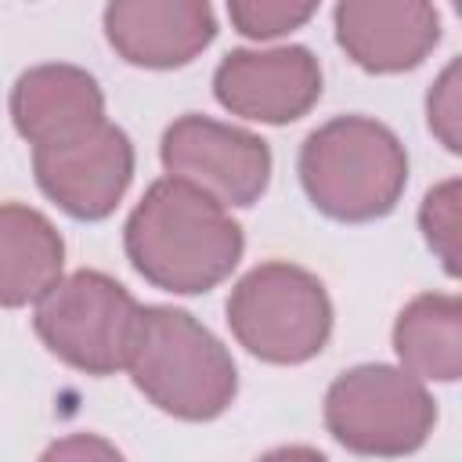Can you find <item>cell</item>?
<instances>
[{"instance_id":"8992f818","label":"cell","mask_w":462,"mask_h":462,"mask_svg":"<svg viewBox=\"0 0 462 462\" xmlns=\"http://www.w3.org/2000/svg\"><path fill=\"white\" fill-rule=\"evenodd\" d=\"M141 325V303L105 271H72L36 303L32 328L43 346L76 372L112 375L126 368Z\"/></svg>"},{"instance_id":"2e32d148","label":"cell","mask_w":462,"mask_h":462,"mask_svg":"<svg viewBox=\"0 0 462 462\" xmlns=\"http://www.w3.org/2000/svg\"><path fill=\"white\" fill-rule=\"evenodd\" d=\"M314 11L318 4H292V0L289 4L285 0H231L227 4V18L249 40H274L282 32H292Z\"/></svg>"},{"instance_id":"5bb4252c","label":"cell","mask_w":462,"mask_h":462,"mask_svg":"<svg viewBox=\"0 0 462 462\" xmlns=\"http://www.w3.org/2000/svg\"><path fill=\"white\" fill-rule=\"evenodd\" d=\"M393 350L408 375L455 383L462 375V300L451 292L411 296L393 321Z\"/></svg>"},{"instance_id":"9a60e30c","label":"cell","mask_w":462,"mask_h":462,"mask_svg":"<svg viewBox=\"0 0 462 462\" xmlns=\"http://www.w3.org/2000/svg\"><path fill=\"white\" fill-rule=\"evenodd\" d=\"M419 227H422L426 245L437 253L444 271L455 278L458 274V180L455 177L426 191L419 206Z\"/></svg>"},{"instance_id":"ba28073f","label":"cell","mask_w":462,"mask_h":462,"mask_svg":"<svg viewBox=\"0 0 462 462\" xmlns=\"http://www.w3.org/2000/svg\"><path fill=\"white\" fill-rule=\"evenodd\" d=\"M40 191L76 220H105L134 180V144L123 126L101 123L79 141L32 148Z\"/></svg>"},{"instance_id":"6da1fadb","label":"cell","mask_w":462,"mask_h":462,"mask_svg":"<svg viewBox=\"0 0 462 462\" xmlns=\"http://www.w3.org/2000/svg\"><path fill=\"white\" fill-rule=\"evenodd\" d=\"M123 245L144 282L195 296L231 278L245 235L217 199L177 177H159L126 217Z\"/></svg>"},{"instance_id":"4fadbf2b","label":"cell","mask_w":462,"mask_h":462,"mask_svg":"<svg viewBox=\"0 0 462 462\" xmlns=\"http://www.w3.org/2000/svg\"><path fill=\"white\" fill-rule=\"evenodd\" d=\"M65 267L61 231L32 206L0 202V307L40 303Z\"/></svg>"},{"instance_id":"d6986e66","label":"cell","mask_w":462,"mask_h":462,"mask_svg":"<svg viewBox=\"0 0 462 462\" xmlns=\"http://www.w3.org/2000/svg\"><path fill=\"white\" fill-rule=\"evenodd\" d=\"M256 462H328L318 448H307V444H285V448H274L267 455H260Z\"/></svg>"},{"instance_id":"ac0fdd59","label":"cell","mask_w":462,"mask_h":462,"mask_svg":"<svg viewBox=\"0 0 462 462\" xmlns=\"http://www.w3.org/2000/svg\"><path fill=\"white\" fill-rule=\"evenodd\" d=\"M40 462H126L123 451L97 433H69L43 448Z\"/></svg>"},{"instance_id":"30bf717a","label":"cell","mask_w":462,"mask_h":462,"mask_svg":"<svg viewBox=\"0 0 462 462\" xmlns=\"http://www.w3.org/2000/svg\"><path fill=\"white\" fill-rule=\"evenodd\" d=\"M332 18L336 43L375 76L408 72L440 43V14L426 0H343Z\"/></svg>"},{"instance_id":"7a4b0ae2","label":"cell","mask_w":462,"mask_h":462,"mask_svg":"<svg viewBox=\"0 0 462 462\" xmlns=\"http://www.w3.org/2000/svg\"><path fill=\"white\" fill-rule=\"evenodd\" d=\"M296 170L314 209L343 224L393 213L408 188V152L372 116H336L310 130Z\"/></svg>"},{"instance_id":"5b68a950","label":"cell","mask_w":462,"mask_h":462,"mask_svg":"<svg viewBox=\"0 0 462 462\" xmlns=\"http://www.w3.org/2000/svg\"><path fill=\"white\" fill-rule=\"evenodd\" d=\"M437 426V401L422 379L393 365H354L325 393V430L354 455L401 458Z\"/></svg>"},{"instance_id":"9c48e42d","label":"cell","mask_w":462,"mask_h":462,"mask_svg":"<svg viewBox=\"0 0 462 462\" xmlns=\"http://www.w3.org/2000/svg\"><path fill=\"white\" fill-rule=\"evenodd\" d=\"M213 94L231 116L271 126L296 123L321 97V65L300 43L271 51L238 47L217 65Z\"/></svg>"},{"instance_id":"7c38bea8","label":"cell","mask_w":462,"mask_h":462,"mask_svg":"<svg viewBox=\"0 0 462 462\" xmlns=\"http://www.w3.org/2000/svg\"><path fill=\"white\" fill-rule=\"evenodd\" d=\"M11 123L32 148H58L105 123V94L79 65H32L11 87Z\"/></svg>"},{"instance_id":"8fae6325","label":"cell","mask_w":462,"mask_h":462,"mask_svg":"<svg viewBox=\"0 0 462 462\" xmlns=\"http://www.w3.org/2000/svg\"><path fill=\"white\" fill-rule=\"evenodd\" d=\"M112 51L137 69H180L217 36L206 0H116L105 7Z\"/></svg>"},{"instance_id":"3957f363","label":"cell","mask_w":462,"mask_h":462,"mask_svg":"<svg viewBox=\"0 0 462 462\" xmlns=\"http://www.w3.org/2000/svg\"><path fill=\"white\" fill-rule=\"evenodd\" d=\"M126 372L159 411L184 422L224 415L238 393L231 350L180 307H141Z\"/></svg>"},{"instance_id":"277c9868","label":"cell","mask_w":462,"mask_h":462,"mask_svg":"<svg viewBox=\"0 0 462 462\" xmlns=\"http://www.w3.org/2000/svg\"><path fill=\"white\" fill-rule=\"evenodd\" d=\"M235 339L267 365H303L332 336V300L307 267L267 260L238 278L227 296Z\"/></svg>"},{"instance_id":"52a82bcc","label":"cell","mask_w":462,"mask_h":462,"mask_svg":"<svg viewBox=\"0 0 462 462\" xmlns=\"http://www.w3.org/2000/svg\"><path fill=\"white\" fill-rule=\"evenodd\" d=\"M159 159L170 177L206 191L224 209L253 206L271 184L267 141L199 112H188L162 130Z\"/></svg>"},{"instance_id":"e0dca14e","label":"cell","mask_w":462,"mask_h":462,"mask_svg":"<svg viewBox=\"0 0 462 462\" xmlns=\"http://www.w3.org/2000/svg\"><path fill=\"white\" fill-rule=\"evenodd\" d=\"M426 119L448 152L462 148L458 144V61H451L440 72V79L433 83V90L426 97Z\"/></svg>"}]
</instances>
